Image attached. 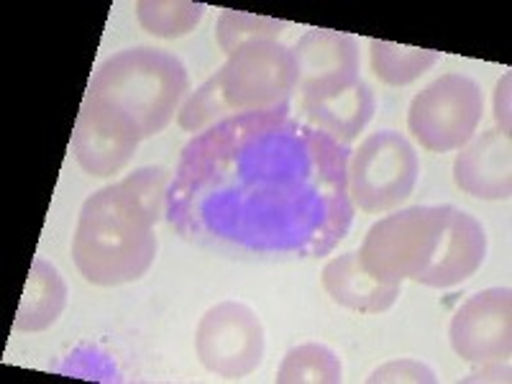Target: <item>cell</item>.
Instances as JSON below:
<instances>
[{
    "instance_id": "9c48e42d",
    "label": "cell",
    "mask_w": 512,
    "mask_h": 384,
    "mask_svg": "<svg viewBox=\"0 0 512 384\" xmlns=\"http://www.w3.org/2000/svg\"><path fill=\"white\" fill-rule=\"evenodd\" d=\"M139 123L113 105L85 95L72 131L77 164L93 177H113L121 172L139 149Z\"/></svg>"
},
{
    "instance_id": "ffe728a7",
    "label": "cell",
    "mask_w": 512,
    "mask_h": 384,
    "mask_svg": "<svg viewBox=\"0 0 512 384\" xmlns=\"http://www.w3.org/2000/svg\"><path fill=\"white\" fill-rule=\"evenodd\" d=\"M231 116H233L231 108H228L226 100H223L221 88H218V80L216 75H213L205 85H200V88L185 100L177 121H180V126L185 128V131L198 136L203 134V131H208L210 126H216V123L226 121V118Z\"/></svg>"
},
{
    "instance_id": "5b68a950",
    "label": "cell",
    "mask_w": 512,
    "mask_h": 384,
    "mask_svg": "<svg viewBox=\"0 0 512 384\" xmlns=\"http://www.w3.org/2000/svg\"><path fill=\"white\" fill-rule=\"evenodd\" d=\"M218 88L233 116L262 113L292 103L297 67L292 49L274 39L249 41L216 72Z\"/></svg>"
},
{
    "instance_id": "7c38bea8",
    "label": "cell",
    "mask_w": 512,
    "mask_h": 384,
    "mask_svg": "<svg viewBox=\"0 0 512 384\" xmlns=\"http://www.w3.org/2000/svg\"><path fill=\"white\" fill-rule=\"evenodd\" d=\"M454 180L464 192L479 200H507L512 190L510 134L500 128L461 146L454 162Z\"/></svg>"
},
{
    "instance_id": "8fae6325",
    "label": "cell",
    "mask_w": 512,
    "mask_h": 384,
    "mask_svg": "<svg viewBox=\"0 0 512 384\" xmlns=\"http://www.w3.org/2000/svg\"><path fill=\"white\" fill-rule=\"evenodd\" d=\"M292 57L297 67V103L323 98L361 80L359 47L354 36L341 34V31H308L292 47Z\"/></svg>"
},
{
    "instance_id": "44dd1931",
    "label": "cell",
    "mask_w": 512,
    "mask_h": 384,
    "mask_svg": "<svg viewBox=\"0 0 512 384\" xmlns=\"http://www.w3.org/2000/svg\"><path fill=\"white\" fill-rule=\"evenodd\" d=\"M367 382L372 384H387V382H413V384H436L438 377L428 364L415 359H395L390 364H384V367L374 369L372 374L367 377Z\"/></svg>"
},
{
    "instance_id": "52a82bcc",
    "label": "cell",
    "mask_w": 512,
    "mask_h": 384,
    "mask_svg": "<svg viewBox=\"0 0 512 384\" xmlns=\"http://www.w3.org/2000/svg\"><path fill=\"white\" fill-rule=\"evenodd\" d=\"M482 111V88L472 77L451 72L415 95L408 128L428 152H454L474 139Z\"/></svg>"
},
{
    "instance_id": "9a60e30c",
    "label": "cell",
    "mask_w": 512,
    "mask_h": 384,
    "mask_svg": "<svg viewBox=\"0 0 512 384\" xmlns=\"http://www.w3.org/2000/svg\"><path fill=\"white\" fill-rule=\"evenodd\" d=\"M67 295V282L62 280L59 269L47 259H36L26 277L13 328L18 333H39L52 328L67 308Z\"/></svg>"
},
{
    "instance_id": "e0dca14e",
    "label": "cell",
    "mask_w": 512,
    "mask_h": 384,
    "mask_svg": "<svg viewBox=\"0 0 512 384\" xmlns=\"http://www.w3.org/2000/svg\"><path fill=\"white\" fill-rule=\"evenodd\" d=\"M344 379L341 359L323 344H303L287 351L277 382L280 384H338Z\"/></svg>"
},
{
    "instance_id": "603a6c76",
    "label": "cell",
    "mask_w": 512,
    "mask_h": 384,
    "mask_svg": "<svg viewBox=\"0 0 512 384\" xmlns=\"http://www.w3.org/2000/svg\"><path fill=\"white\" fill-rule=\"evenodd\" d=\"M507 379H510L507 361H489V364H482V372H474L469 377V382H507Z\"/></svg>"
},
{
    "instance_id": "5bb4252c",
    "label": "cell",
    "mask_w": 512,
    "mask_h": 384,
    "mask_svg": "<svg viewBox=\"0 0 512 384\" xmlns=\"http://www.w3.org/2000/svg\"><path fill=\"white\" fill-rule=\"evenodd\" d=\"M323 287L333 303L356 313H384L397 303L400 285H384L361 267L359 254L349 251L323 269Z\"/></svg>"
},
{
    "instance_id": "30bf717a",
    "label": "cell",
    "mask_w": 512,
    "mask_h": 384,
    "mask_svg": "<svg viewBox=\"0 0 512 384\" xmlns=\"http://www.w3.org/2000/svg\"><path fill=\"white\" fill-rule=\"evenodd\" d=\"M448 338L469 364L507 361L512 351V297L507 287L477 292L456 310Z\"/></svg>"
},
{
    "instance_id": "3957f363",
    "label": "cell",
    "mask_w": 512,
    "mask_h": 384,
    "mask_svg": "<svg viewBox=\"0 0 512 384\" xmlns=\"http://www.w3.org/2000/svg\"><path fill=\"white\" fill-rule=\"evenodd\" d=\"M159 218L126 180L93 192L82 205L72 239L77 272L98 287L141 280L157 256Z\"/></svg>"
},
{
    "instance_id": "7402d4cb",
    "label": "cell",
    "mask_w": 512,
    "mask_h": 384,
    "mask_svg": "<svg viewBox=\"0 0 512 384\" xmlns=\"http://www.w3.org/2000/svg\"><path fill=\"white\" fill-rule=\"evenodd\" d=\"M510 82L512 75L502 77L495 93V118L502 134H510Z\"/></svg>"
},
{
    "instance_id": "ba28073f",
    "label": "cell",
    "mask_w": 512,
    "mask_h": 384,
    "mask_svg": "<svg viewBox=\"0 0 512 384\" xmlns=\"http://www.w3.org/2000/svg\"><path fill=\"white\" fill-rule=\"evenodd\" d=\"M264 326L259 315L244 303H218L200 318L195 333V354L210 374L244 379L262 367Z\"/></svg>"
},
{
    "instance_id": "277c9868",
    "label": "cell",
    "mask_w": 512,
    "mask_h": 384,
    "mask_svg": "<svg viewBox=\"0 0 512 384\" xmlns=\"http://www.w3.org/2000/svg\"><path fill=\"white\" fill-rule=\"evenodd\" d=\"M187 90L190 75L175 54L134 47L100 64L88 95L134 118L144 139H149L169 126Z\"/></svg>"
},
{
    "instance_id": "2e32d148",
    "label": "cell",
    "mask_w": 512,
    "mask_h": 384,
    "mask_svg": "<svg viewBox=\"0 0 512 384\" xmlns=\"http://www.w3.org/2000/svg\"><path fill=\"white\" fill-rule=\"evenodd\" d=\"M369 47H372L374 75L392 88L410 85L438 62V52H431V49L400 47V44L382 39H372Z\"/></svg>"
},
{
    "instance_id": "6da1fadb",
    "label": "cell",
    "mask_w": 512,
    "mask_h": 384,
    "mask_svg": "<svg viewBox=\"0 0 512 384\" xmlns=\"http://www.w3.org/2000/svg\"><path fill=\"white\" fill-rule=\"evenodd\" d=\"M349 159L292 103L231 116L187 141L164 216L210 249L326 256L354 223Z\"/></svg>"
},
{
    "instance_id": "4fadbf2b",
    "label": "cell",
    "mask_w": 512,
    "mask_h": 384,
    "mask_svg": "<svg viewBox=\"0 0 512 384\" xmlns=\"http://www.w3.org/2000/svg\"><path fill=\"white\" fill-rule=\"evenodd\" d=\"M292 108L305 123L336 139L338 144L349 146L372 121L377 103H374V93L367 82L359 80L356 85L328 93L323 98L300 100Z\"/></svg>"
},
{
    "instance_id": "7a4b0ae2",
    "label": "cell",
    "mask_w": 512,
    "mask_h": 384,
    "mask_svg": "<svg viewBox=\"0 0 512 384\" xmlns=\"http://www.w3.org/2000/svg\"><path fill=\"white\" fill-rule=\"evenodd\" d=\"M356 254L361 267L384 285L413 280L446 290L482 267L487 233L454 205H415L374 223Z\"/></svg>"
},
{
    "instance_id": "ac0fdd59",
    "label": "cell",
    "mask_w": 512,
    "mask_h": 384,
    "mask_svg": "<svg viewBox=\"0 0 512 384\" xmlns=\"http://www.w3.org/2000/svg\"><path fill=\"white\" fill-rule=\"evenodd\" d=\"M203 3L192 0H141L136 3V18L146 34L159 39H180L190 34L203 18Z\"/></svg>"
},
{
    "instance_id": "d6986e66",
    "label": "cell",
    "mask_w": 512,
    "mask_h": 384,
    "mask_svg": "<svg viewBox=\"0 0 512 384\" xmlns=\"http://www.w3.org/2000/svg\"><path fill=\"white\" fill-rule=\"evenodd\" d=\"M287 21H277V18L267 16H254V13L244 11H221L216 24V39L218 47L226 54H233L249 41L259 39H280L287 31Z\"/></svg>"
},
{
    "instance_id": "8992f818",
    "label": "cell",
    "mask_w": 512,
    "mask_h": 384,
    "mask_svg": "<svg viewBox=\"0 0 512 384\" xmlns=\"http://www.w3.org/2000/svg\"><path fill=\"white\" fill-rule=\"evenodd\" d=\"M420 162L413 144L397 131H379L351 154L349 198L364 213H390L413 195Z\"/></svg>"
}]
</instances>
